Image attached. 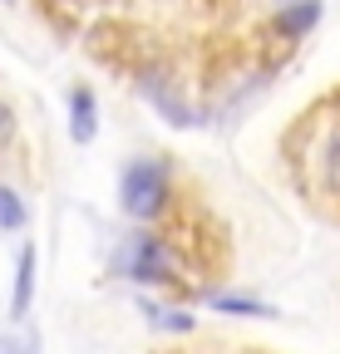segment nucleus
<instances>
[{"label": "nucleus", "mask_w": 340, "mask_h": 354, "mask_svg": "<svg viewBox=\"0 0 340 354\" xmlns=\"http://www.w3.org/2000/svg\"><path fill=\"white\" fill-rule=\"evenodd\" d=\"M168 197V177L163 162H134L123 172V212L129 216H153Z\"/></svg>", "instance_id": "1"}, {"label": "nucleus", "mask_w": 340, "mask_h": 354, "mask_svg": "<svg viewBox=\"0 0 340 354\" xmlns=\"http://www.w3.org/2000/svg\"><path fill=\"white\" fill-rule=\"evenodd\" d=\"M134 281H173V256H168L163 241L143 236L134 246Z\"/></svg>", "instance_id": "2"}, {"label": "nucleus", "mask_w": 340, "mask_h": 354, "mask_svg": "<svg viewBox=\"0 0 340 354\" xmlns=\"http://www.w3.org/2000/svg\"><path fill=\"white\" fill-rule=\"evenodd\" d=\"M30 295H35V246H20V266H15V300H10V315H15V320L30 310Z\"/></svg>", "instance_id": "3"}, {"label": "nucleus", "mask_w": 340, "mask_h": 354, "mask_svg": "<svg viewBox=\"0 0 340 354\" xmlns=\"http://www.w3.org/2000/svg\"><path fill=\"white\" fill-rule=\"evenodd\" d=\"M69 113H74V123H69L74 143H89V138H94V94H89L84 84L69 94Z\"/></svg>", "instance_id": "4"}, {"label": "nucleus", "mask_w": 340, "mask_h": 354, "mask_svg": "<svg viewBox=\"0 0 340 354\" xmlns=\"http://www.w3.org/2000/svg\"><path fill=\"white\" fill-rule=\"evenodd\" d=\"M316 20H321V0H301V6H291V10L276 15V30L281 35H306Z\"/></svg>", "instance_id": "5"}, {"label": "nucleus", "mask_w": 340, "mask_h": 354, "mask_svg": "<svg viewBox=\"0 0 340 354\" xmlns=\"http://www.w3.org/2000/svg\"><path fill=\"white\" fill-rule=\"evenodd\" d=\"M25 221H30V212H25L20 192H10V187H0V232H20Z\"/></svg>", "instance_id": "6"}, {"label": "nucleus", "mask_w": 340, "mask_h": 354, "mask_svg": "<svg viewBox=\"0 0 340 354\" xmlns=\"http://www.w3.org/2000/svg\"><path fill=\"white\" fill-rule=\"evenodd\" d=\"M143 315L163 330H193V315H178V310H158V305H143Z\"/></svg>", "instance_id": "7"}, {"label": "nucleus", "mask_w": 340, "mask_h": 354, "mask_svg": "<svg viewBox=\"0 0 340 354\" xmlns=\"http://www.w3.org/2000/svg\"><path fill=\"white\" fill-rule=\"evenodd\" d=\"M212 305H217V310H237V315H271L267 305H257V300H242V295H212Z\"/></svg>", "instance_id": "8"}, {"label": "nucleus", "mask_w": 340, "mask_h": 354, "mask_svg": "<svg viewBox=\"0 0 340 354\" xmlns=\"http://www.w3.org/2000/svg\"><path fill=\"white\" fill-rule=\"evenodd\" d=\"M10 133V109H0V138Z\"/></svg>", "instance_id": "9"}]
</instances>
